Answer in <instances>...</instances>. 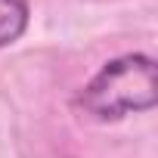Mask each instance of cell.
Masks as SVG:
<instances>
[{"instance_id": "6da1fadb", "label": "cell", "mask_w": 158, "mask_h": 158, "mask_svg": "<svg viewBox=\"0 0 158 158\" xmlns=\"http://www.w3.org/2000/svg\"><path fill=\"white\" fill-rule=\"evenodd\" d=\"M158 102V65L143 53H127L106 62L84 90L77 106L99 121H121L136 112H149Z\"/></svg>"}, {"instance_id": "7a4b0ae2", "label": "cell", "mask_w": 158, "mask_h": 158, "mask_svg": "<svg viewBox=\"0 0 158 158\" xmlns=\"http://www.w3.org/2000/svg\"><path fill=\"white\" fill-rule=\"evenodd\" d=\"M28 28V3L25 0H0V50L16 44Z\"/></svg>"}]
</instances>
